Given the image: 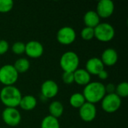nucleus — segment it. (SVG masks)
<instances>
[{
	"label": "nucleus",
	"mask_w": 128,
	"mask_h": 128,
	"mask_svg": "<svg viewBox=\"0 0 128 128\" xmlns=\"http://www.w3.org/2000/svg\"></svg>",
	"instance_id": "31"
},
{
	"label": "nucleus",
	"mask_w": 128,
	"mask_h": 128,
	"mask_svg": "<svg viewBox=\"0 0 128 128\" xmlns=\"http://www.w3.org/2000/svg\"><path fill=\"white\" fill-rule=\"evenodd\" d=\"M94 38L101 42H109L112 40L116 34V31L112 25L109 22H100L94 28Z\"/></svg>",
	"instance_id": "4"
},
{
	"label": "nucleus",
	"mask_w": 128,
	"mask_h": 128,
	"mask_svg": "<svg viewBox=\"0 0 128 128\" xmlns=\"http://www.w3.org/2000/svg\"><path fill=\"white\" fill-rule=\"evenodd\" d=\"M81 38L85 40H90L94 38V32L93 28L85 26L81 31Z\"/></svg>",
	"instance_id": "24"
},
{
	"label": "nucleus",
	"mask_w": 128,
	"mask_h": 128,
	"mask_svg": "<svg viewBox=\"0 0 128 128\" xmlns=\"http://www.w3.org/2000/svg\"><path fill=\"white\" fill-rule=\"evenodd\" d=\"M59 65L64 72L74 73L79 68L80 57L74 51H67L62 55L59 59Z\"/></svg>",
	"instance_id": "3"
},
{
	"label": "nucleus",
	"mask_w": 128,
	"mask_h": 128,
	"mask_svg": "<svg viewBox=\"0 0 128 128\" xmlns=\"http://www.w3.org/2000/svg\"><path fill=\"white\" fill-rule=\"evenodd\" d=\"M49 112L50 116L58 118L64 112V105L59 100H53L49 105Z\"/></svg>",
	"instance_id": "18"
},
{
	"label": "nucleus",
	"mask_w": 128,
	"mask_h": 128,
	"mask_svg": "<svg viewBox=\"0 0 128 128\" xmlns=\"http://www.w3.org/2000/svg\"><path fill=\"white\" fill-rule=\"evenodd\" d=\"M76 38V31L74 28L68 26L60 28L56 34V39L58 42L62 45H70L75 41Z\"/></svg>",
	"instance_id": "8"
},
{
	"label": "nucleus",
	"mask_w": 128,
	"mask_h": 128,
	"mask_svg": "<svg viewBox=\"0 0 128 128\" xmlns=\"http://www.w3.org/2000/svg\"><path fill=\"white\" fill-rule=\"evenodd\" d=\"M86 102V101L82 93L80 92H75L72 94L69 98V103L74 108L80 109Z\"/></svg>",
	"instance_id": "19"
},
{
	"label": "nucleus",
	"mask_w": 128,
	"mask_h": 128,
	"mask_svg": "<svg viewBox=\"0 0 128 128\" xmlns=\"http://www.w3.org/2000/svg\"><path fill=\"white\" fill-rule=\"evenodd\" d=\"M115 93L120 98H126L128 96V82H122L116 86Z\"/></svg>",
	"instance_id": "22"
},
{
	"label": "nucleus",
	"mask_w": 128,
	"mask_h": 128,
	"mask_svg": "<svg viewBox=\"0 0 128 128\" xmlns=\"http://www.w3.org/2000/svg\"><path fill=\"white\" fill-rule=\"evenodd\" d=\"M58 86L56 82L52 80H45L40 86L41 96L45 98L46 100L55 98L58 93Z\"/></svg>",
	"instance_id": "10"
},
{
	"label": "nucleus",
	"mask_w": 128,
	"mask_h": 128,
	"mask_svg": "<svg viewBox=\"0 0 128 128\" xmlns=\"http://www.w3.org/2000/svg\"><path fill=\"white\" fill-rule=\"evenodd\" d=\"M38 104L37 98L31 94L22 96L20 102L19 106L25 111H31L34 110Z\"/></svg>",
	"instance_id": "17"
},
{
	"label": "nucleus",
	"mask_w": 128,
	"mask_h": 128,
	"mask_svg": "<svg viewBox=\"0 0 128 128\" xmlns=\"http://www.w3.org/2000/svg\"><path fill=\"white\" fill-rule=\"evenodd\" d=\"M90 75H97L104 69V64L98 57H92L88 59L85 68Z\"/></svg>",
	"instance_id": "13"
},
{
	"label": "nucleus",
	"mask_w": 128,
	"mask_h": 128,
	"mask_svg": "<svg viewBox=\"0 0 128 128\" xmlns=\"http://www.w3.org/2000/svg\"><path fill=\"white\" fill-rule=\"evenodd\" d=\"M106 94L104 84L98 81L90 82L84 87L82 92L86 101L93 104L100 102Z\"/></svg>",
	"instance_id": "1"
},
{
	"label": "nucleus",
	"mask_w": 128,
	"mask_h": 128,
	"mask_svg": "<svg viewBox=\"0 0 128 128\" xmlns=\"http://www.w3.org/2000/svg\"><path fill=\"white\" fill-rule=\"evenodd\" d=\"M83 22L86 26L94 28L100 22V18L95 10H90L84 14Z\"/></svg>",
	"instance_id": "16"
},
{
	"label": "nucleus",
	"mask_w": 128,
	"mask_h": 128,
	"mask_svg": "<svg viewBox=\"0 0 128 128\" xmlns=\"http://www.w3.org/2000/svg\"><path fill=\"white\" fill-rule=\"evenodd\" d=\"M22 97L20 90L15 86H4L0 91V100L6 107L16 108Z\"/></svg>",
	"instance_id": "2"
},
{
	"label": "nucleus",
	"mask_w": 128,
	"mask_h": 128,
	"mask_svg": "<svg viewBox=\"0 0 128 128\" xmlns=\"http://www.w3.org/2000/svg\"><path fill=\"white\" fill-rule=\"evenodd\" d=\"M9 50V44L6 40H0V56L5 54Z\"/></svg>",
	"instance_id": "27"
},
{
	"label": "nucleus",
	"mask_w": 128,
	"mask_h": 128,
	"mask_svg": "<svg viewBox=\"0 0 128 128\" xmlns=\"http://www.w3.org/2000/svg\"><path fill=\"white\" fill-rule=\"evenodd\" d=\"M40 128H60V123L58 118L48 115L42 119Z\"/></svg>",
	"instance_id": "20"
},
{
	"label": "nucleus",
	"mask_w": 128,
	"mask_h": 128,
	"mask_svg": "<svg viewBox=\"0 0 128 128\" xmlns=\"http://www.w3.org/2000/svg\"><path fill=\"white\" fill-rule=\"evenodd\" d=\"M115 10V4L112 0H100L96 7V12L100 18H108Z\"/></svg>",
	"instance_id": "11"
},
{
	"label": "nucleus",
	"mask_w": 128,
	"mask_h": 128,
	"mask_svg": "<svg viewBox=\"0 0 128 128\" xmlns=\"http://www.w3.org/2000/svg\"><path fill=\"white\" fill-rule=\"evenodd\" d=\"M44 51V46L38 40H30L26 44L25 53L30 58H38L43 55Z\"/></svg>",
	"instance_id": "12"
},
{
	"label": "nucleus",
	"mask_w": 128,
	"mask_h": 128,
	"mask_svg": "<svg viewBox=\"0 0 128 128\" xmlns=\"http://www.w3.org/2000/svg\"><path fill=\"white\" fill-rule=\"evenodd\" d=\"M74 82L79 86H86L91 82V75L85 68H78L74 72Z\"/></svg>",
	"instance_id": "15"
},
{
	"label": "nucleus",
	"mask_w": 128,
	"mask_h": 128,
	"mask_svg": "<svg viewBox=\"0 0 128 128\" xmlns=\"http://www.w3.org/2000/svg\"><path fill=\"white\" fill-rule=\"evenodd\" d=\"M14 2L12 0H0V13H8L12 10Z\"/></svg>",
	"instance_id": "25"
},
{
	"label": "nucleus",
	"mask_w": 128,
	"mask_h": 128,
	"mask_svg": "<svg viewBox=\"0 0 128 128\" xmlns=\"http://www.w3.org/2000/svg\"></svg>",
	"instance_id": "30"
},
{
	"label": "nucleus",
	"mask_w": 128,
	"mask_h": 128,
	"mask_svg": "<svg viewBox=\"0 0 128 128\" xmlns=\"http://www.w3.org/2000/svg\"><path fill=\"white\" fill-rule=\"evenodd\" d=\"M18 74L26 73L30 68V62L26 58H20L13 64Z\"/></svg>",
	"instance_id": "21"
},
{
	"label": "nucleus",
	"mask_w": 128,
	"mask_h": 128,
	"mask_svg": "<svg viewBox=\"0 0 128 128\" xmlns=\"http://www.w3.org/2000/svg\"><path fill=\"white\" fill-rule=\"evenodd\" d=\"M79 115L83 122H92L97 116V108L95 104L86 102L79 109Z\"/></svg>",
	"instance_id": "9"
},
{
	"label": "nucleus",
	"mask_w": 128,
	"mask_h": 128,
	"mask_svg": "<svg viewBox=\"0 0 128 128\" xmlns=\"http://www.w3.org/2000/svg\"><path fill=\"white\" fill-rule=\"evenodd\" d=\"M19 77V74L13 64H4L0 68V82L4 86H14Z\"/></svg>",
	"instance_id": "5"
},
{
	"label": "nucleus",
	"mask_w": 128,
	"mask_h": 128,
	"mask_svg": "<svg viewBox=\"0 0 128 128\" xmlns=\"http://www.w3.org/2000/svg\"><path fill=\"white\" fill-rule=\"evenodd\" d=\"M98 77H99L101 80H106L108 78V76H109V74H108V72H107L105 69H104L103 70H101V71L98 74Z\"/></svg>",
	"instance_id": "29"
},
{
	"label": "nucleus",
	"mask_w": 128,
	"mask_h": 128,
	"mask_svg": "<svg viewBox=\"0 0 128 128\" xmlns=\"http://www.w3.org/2000/svg\"><path fill=\"white\" fill-rule=\"evenodd\" d=\"M62 81L68 85H70L73 82H74V73L72 72H63L62 75Z\"/></svg>",
	"instance_id": "26"
},
{
	"label": "nucleus",
	"mask_w": 128,
	"mask_h": 128,
	"mask_svg": "<svg viewBox=\"0 0 128 128\" xmlns=\"http://www.w3.org/2000/svg\"><path fill=\"white\" fill-rule=\"evenodd\" d=\"M25 49L26 44L22 41H16L11 46V50L16 55H22L25 53Z\"/></svg>",
	"instance_id": "23"
},
{
	"label": "nucleus",
	"mask_w": 128,
	"mask_h": 128,
	"mask_svg": "<svg viewBox=\"0 0 128 128\" xmlns=\"http://www.w3.org/2000/svg\"><path fill=\"white\" fill-rule=\"evenodd\" d=\"M116 85L113 83H108L106 86H105V90L106 94H112L116 92Z\"/></svg>",
	"instance_id": "28"
},
{
	"label": "nucleus",
	"mask_w": 128,
	"mask_h": 128,
	"mask_svg": "<svg viewBox=\"0 0 128 128\" xmlns=\"http://www.w3.org/2000/svg\"><path fill=\"white\" fill-rule=\"evenodd\" d=\"M103 64L106 66L115 65L118 59V55L117 51L114 48H106L104 50L100 58Z\"/></svg>",
	"instance_id": "14"
},
{
	"label": "nucleus",
	"mask_w": 128,
	"mask_h": 128,
	"mask_svg": "<svg viewBox=\"0 0 128 128\" xmlns=\"http://www.w3.org/2000/svg\"><path fill=\"white\" fill-rule=\"evenodd\" d=\"M101 108L107 113H113L119 110L122 106V98H120L116 93L106 94L102 99Z\"/></svg>",
	"instance_id": "6"
},
{
	"label": "nucleus",
	"mask_w": 128,
	"mask_h": 128,
	"mask_svg": "<svg viewBox=\"0 0 128 128\" xmlns=\"http://www.w3.org/2000/svg\"><path fill=\"white\" fill-rule=\"evenodd\" d=\"M2 118L5 124L10 127H16L21 122L22 116L16 108L6 107L2 112Z\"/></svg>",
	"instance_id": "7"
}]
</instances>
